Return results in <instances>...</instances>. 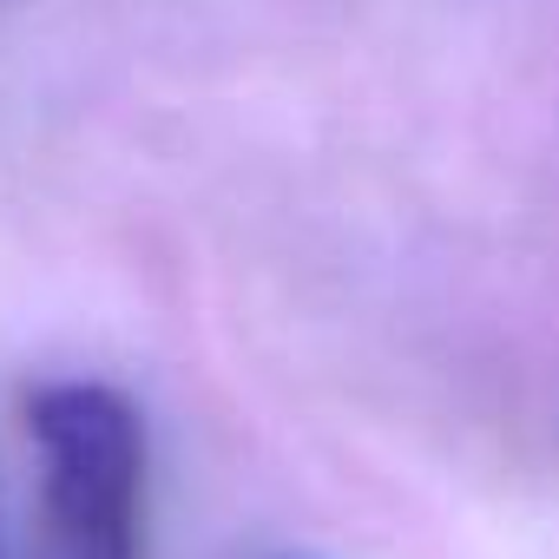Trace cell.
I'll return each mask as SVG.
<instances>
[{"mask_svg": "<svg viewBox=\"0 0 559 559\" xmlns=\"http://www.w3.org/2000/svg\"><path fill=\"white\" fill-rule=\"evenodd\" d=\"M53 559H145V421L112 382H40L27 395Z\"/></svg>", "mask_w": 559, "mask_h": 559, "instance_id": "obj_1", "label": "cell"}]
</instances>
